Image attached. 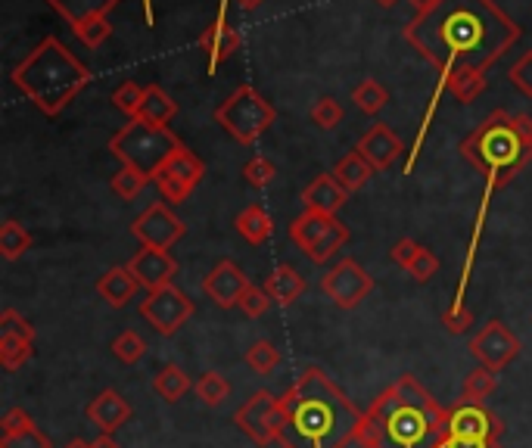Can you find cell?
<instances>
[{
    "label": "cell",
    "mask_w": 532,
    "mask_h": 448,
    "mask_svg": "<svg viewBox=\"0 0 532 448\" xmlns=\"http://www.w3.org/2000/svg\"><path fill=\"white\" fill-rule=\"evenodd\" d=\"M349 200V193L343 190V184L330 175H318L312 184L302 190V206L312 212H324V215H336Z\"/></svg>",
    "instance_id": "cell-20"
},
{
    "label": "cell",
    "mask_w": 532,
    "mask_h": 448,
    "mask_svg": "<svg viewBox=\"0 0 532 448\" xmlns=\"http://www.w3.org/2000/svg\"><path fill=\"white\" fill-rule=\"evenodd\" d=\"M439 271V259L433 256V252L427 246H420V252L414 256V262L408 265V274L417 280V284H427V280Z\"/></svg>",
    "instance_id": "cell-43"
},
{
    "label": "cell",
    "mask_w": 532,
    "mask_h": 448,
    "mask_svg": "<svg viewBox=\"0 0 532 448\" xmlns=\"http://www.w3.org/2000/svg\"><path fill=\"white\" fill-rule=\"evenodd\" d=\"M131 234L150 249H172L187 234V224L165 203H153L150 209H144L134 218Z\"/></svg>",
    "instance_id": "cell-13"
},
{
    "label": "cell",
    "mask_w": 532,
    "mask_h": 448,
    "mask_svg": "<svg viewBox=\"0 0 532 448\" xmlns=\"http://www.w3.org/2000/svg\"><path fill=\"white\" fill-rule=\"evenodd\" d=\"M277 399L274 392L268 389H259L252 392V396L234 411V424L256 442V445H271L277 442L280 445V427H277Z\"/></svg>",
    "instance_id": "cell-10"
},
{
    "label": "cell",
    "mask_w": 532,
    "mask_h": 448,
    "mask_svg": "<svg viewBox=\"0 0 532 448\" xmlns=\"http://www.w3.org/2000/svg\"><path fill=\"white\" fill-rule=\"evenodd\" d=\"M417 252H420V243H414L411 237H402L396 246L389 249V256H392V262H396V265H402V268L408 271V265L414 262V256H417Z\"/></svg>",
    "instance_id": "cell-49"
},
{
    "label": "cell",
    "mask_w": 532,
    "mask_h": 448,
    "mask_svg": "<svg viewBox=\"0 0 532 448\" xmlns=\"http://www.w3.org/2000/svg\"><path fill=\"white\" fill-rule=\"evenodd\" d=\"M47 4L60 13L72 28H78L88 19L109 16V10H116L119 0H47Z\"/></svg>",
    "instance_id": "cell-23"
},
{
    "label": "cell",
    "mask_w": 532,
    "mask_h": 448,
    "mask_svg": "<svg viewBox=\"0 0 532 448\" xmlns=\"http://www.w3.org/2000/svg\"><path fill=\"white\" fill-rule=\"evenodd\" d=\"M268 305H271V296L265 293V287H256L252 284L246 293H243V299H240V312L246 315V318H262L265 312H268Z\"/></svg>",
    "instance_id": "cell-42"
},
{
    "label": "cell",
    "mask_w": 532,
    "mask_h": 448,
    "mask_svg": "<svg viewBox=\"0 0 532 448\" xmlns=\"http://www.w3.org/2000/svg\"><path fill=\"white\" fill-rule=\"evenodd\" d=\"M408 4H411L417 13H427V10H433V7L439 4V0H408Z\"/></svg>",
    "instance_id": "cell-52"
},
{
    "label": "cell",
    "mask_w": 532,
    "mask_h": 448,
    "mask_svg": "<svg viewBox=\"0 0 532 448\" xmlns=\"http://www.w3.org/2000/svg\"><path fill=\"white\" fill-rule=\"evenodd\" d=\"M206 175V165L200 156H193L187 147H181L172 159H168L159 172H156V184L162 190L165 200H172V203H184L187 196L193 193V187L203 181Z\"/></svg>",
    "instance_id": "cell-12"
},
{
    "label": "cell",
    "mask_w": 532,
    "mask_h": 448,
    "mask_svg": "<svg viewBox=\"0 0 532 448\" xmlns=\"http://www.w3.org/2000/svg\"><path fill=\"white\" fill-rule=\"evenodd\" d=\"M312 122H315L318 128H324V131L336 128V125L343 122V106L336 103L333 97H321V100L312 106Z\"/></svg>",
    "instance_id": "cell-41"
},
{
    "label": "cell",
    "mask_w": 532,
    "mask_h": 448,
    "mask_svg": "<svg viewBox=\"0 0 532 448\" xmlns=\"http://www.w3.org/2000/svg\"><path fill=\"white\" fill-rule=\"evenodd\" d=\"M72 32L78 35V41H81L84 47H100V44L112 35V25H109L106 16H100V19H88L84 25L72 28Z\"/></svg>",
    "instance_id": "cell-39"
},
{
    "label": "cell",
    "mask_w": 532,
    "mask_h": 448,
    "mask_svg": "<svg viewBox=\"0 0 532 448\" xmlns=\"http://www.w3.org/2000/svg\"><path fill=\"white\" fill-rule=\"evenodd\" d=\"M442 327L448 330V333H467L470 327H473V312L467 305H455V308H448V312L442 315Z\"/></svg>",
    "instance_id": "cell-47"
},
{
    "label": "cell",
    "mask_w": 532,
    "mask_h": 448,
    "mask_svg": "<svg viewBox=\"0 0 532 448\" xmlns=\"http://www.w3.org/2000/svg\"><path fill=\"white\" fill-rule=\"evenodd\" d=\"M504 433L501 417L486 411L476 402H458L448 411V436H461V439H483V442H498Z\"/></svg>",
    "instance_id": "cell-15"
},
{
    "label": "cell",
    "mask_w": 532,
    "mask_h": 448,
    "mask_svg": "<svg viewBox=\"0 0 532 448\" xmlns=\"http://www.w3.org/2000/svg\"><path fill=\"white\" fill-rule=\"evenodd\" d=\"M28 249H32V234H28L19 221H7L4 228H0V256L7 262H16Z\"/></svg>",
    "instance_id": "cell-31"
},
{
    "label": "cell",
    "mask_w": 532,
    "mask_h": 448,
    "mask_svg": "<svg viewBox=\"0 0 532 448\" xmlns=\"http://www.w3.org/2000/svg\"><path fill=\"white\" fill-rule=\"evenodd\" d=\"M140 290V280L134 277V271L128 265H112L100 280H97V293L100 299H106L112 308H125Z\"/></svg>",
    "instance_id": "cell-21"
},
{
    "label": "cell",
    "mask_w": 532,
    "mask_h": 448,
    "mask_svg": "<svg viewBox=\"0 0 532 448\" xmlns=\"http://www.w3.org/2000/svg\"><path fill=\"white\" fill-rule=\"evenodd\" d=\"M32 358V340H22L13 333H0V364L7 371H19L22 364Z\"/></svg>",
    "instance_id": "cell-33"
},
{
    "label": "cell",
    "mask_w": 532,
    "mask_h": 448,
    "mask_svg": "<svg viewBox=\"0 0 532 448\" xmlns=\"http://www.w3.org/2000/svg\"><path fill=\"white\" fill-rule=\"evenodd\" d=\"M402 150H405V144L392 134L389 125L368 128L355 144V153H361L364 159H368V165L374 168V172H386V168L402 156Z\"/></svg>",
    "instance_id": "cell-18"
},
{
    "label": "cell",
    "mask_w": 532,
    "mask_h": 448,
    "mask_svg": "<svg viewBox=\"0 0 532 448\" xmlns=\"http://www.w3.org/2000/svg\"><path fill=\"white\" fill-rule=\"evenodd\" d=\"M153 389L165 402H181L193 389V383H190V374L184 368H178V364H165V368L153 377Z\"/></svg>",
    "instance_id": "cell-28"
},
{
    "label": "cell",
    "mask_w": 532,
    "mask_h": 448,
    "mask_svg": "<svg viewBox=\"0 0 532 448\" xmlns=\"http://www.w3.org/2000/svg\"><path fill=\"white\" fill-rule=\"evenodd\" d=\"M32 427H35V420H32V414H28L25 408H10V411L4 414V420H0V430H4V436L22 433V430H32Z\"/></svg>",
    "instance_id": "cell-48"
},
{
    "label": "cell",
    "mask_w": 532,
    "mask_h": 448,
    "mask_svg": "<svg viewBox=\"0 0 532 448\" xmlns=\"http://www.w3.org/2000/svg\"><path fill=\"white\" fill-rule=\"evenodd\" d=\"M200 47L209 53L212 66H218V63H224L228 56H234L240 50V35L234 32L231 25L215 22V25H209L206 32L200 35Z\"/></svg>",
    "instance_id": "cell-24"
},
{
    "label": "cell",
    "mask_w": 532,
    "mask_h": 448,
    "mask_svg": "<svg viewBox=\"0 0 532 448\" xmlns=\"http://www.w3.org/2000/svg\"><path fill=\"white\" fill-rule=\"evenodd\" d=\"M175 116H178V103L165 94V88L150 84L147 97H144V106H140V112H137V119H144L150 125H168Z\"/></svg>",
    "instance_id": "cell-26"
},
{
    "label": "cell",
    "mask_w": 532,
    "mask_h": 448,
    "mask_svg": "<svg viewBox=\"0 0 532 448\" xmlns=\"http://www.w3.org/2000/svg\"><path fill=\"white\" fill-rule=\"evenodd\" d=\"M371 175H374V168L368 165V159H364L361 153H349V156H343L340 162H336V168H333V178L343 184L346 193L361 190L364 184L371 181Z\"/></svg>",
    "instance_id": "cell-27"
},
{
    "label": "cell",
    "mask_w": 532,
    "mask_h": 448,
    "mask_svg": "<svg viewBox=\"0 0 532 448\" xmlns=\"http://www.w3.org/2000/svg\"><path fill=\"white\" fill-rule=\"evenodd\" d=\"M190 315H193V302L175 284L153 290L147 293V299H140V318H144L159 336L178 333L190 321Z\"/></svg>",
    "instance_id": "cell-9"
},
{
    "label": "cell",
    "mask_w": 532,
    "mask_h": 448,
    "mask_svg": "<svg viewBox=\"0 0 532 448\" xmlns=\"http://www.w3.org/2000/svg\"><path fill=\"white\" fill-rule=\"evenodd\" d=\"M147 175H140L137 168H128V165H122V172H116L112 175V190H116V196H122V200H134V196L147 187Z\"/></svg>",
    "instance_id": "cell-37"
},
{
    "label": "cell",
    "mask_w": 532,
    "mask_h": 448,
    "mask_svg": "<svg viewBox=\"0 0 532 448\" xmlns=\"http://www.w3.org/2000/svg\"><path fill=\"white\" fill-rule=\"evenodd\" d=\"M0 448H50V439L38 427H32V430L4 436V439H0Z\"/></svg>",
    "instance_id": "cell-44"
},
{
    "label": "cell",
    "mask_w": 532,
    "mask_h": 448,
    "mask_svg": "<svg viewBox=\"0 0 532 448\" xmlns=\"http://www.w3.org/2000/svg\"><path fill=\"white\" fill-rule=\"evenodd\" d=\"M377 4H383V7H392V4H396V0H377Z\"/></svg>",
    "instance_id": "cell-55"
},
{
    "label": "cell",
    "mask_w": 532,
    "mask_h": 448,
    "mask_svg": "<svg viewBox=\"0 0 532 448\" xmlns=\"http://www.w3.org/2000/svg\"><path fill=\"white\" fill-rule=\"evenodd\" d=\"M246 364L256 374H271L277 364H280V352L274 349V343L268 340H256L249 349H246Z\"/></svg>",
    "instance_id": "cell-35"
},
{
    "label": "cell",
    "mask_w": 532,
    "mask_h": 448,
    "mask_svg": "<svg viewBox=\"0 0 532 448\" xmlns=\"http://www.w3.org/2000/svg\"><path fill=\"white\" fill-rule=\"evenodd\" d=\"M265 293L271 296V302L277 305H293L302 293H305V277L293 268V265H277L268 277H265Z\"/></svg>",
    "instance_id": "cell-22"
},
{
    "label": "cell",
    "mask_w": 532,
    "mask_h": 448,
    "mask_svg": "<svg viewBox=\"0 0 532 448\" xmlns=\"http://www.w3.org/2000/svg\"><path fill=\"white\" fill-rule=\"evenodd\" d=\"M470 355L483 364V368L501 374L508 364L520 355V340L508 330V324L501 321H489L480 333L473 336L470 343Z\"/></svg>",
    "instance_id": "cell-14"
},
{
    "label": "cell",
    "mask_w": 532,
    "mask_h": 448,
    "mask_svg": "<svg viewBox=\"0 0 532 448\" xmlns=\"http://www.w3.org/2000/svg\"><path fill=\"white\" fill-rule=\"evenodd\" d=\"M63 448H94V442H88V439H78V436H75V439H69Z\"/></svg>",
    "instance_id": "cell-53"
},
{
    "label": "cell",
    "mask_w": 532,
    "mask_h": 448,
    "mask_svg": "<svg viewBox=\"0 0 532 448\" xmlns=\"http://www.w3.org/2000/svg\"><path fill=\"white\" fill-rule=\"evenodd\" d=\"M445 84L461 103H470L486 91V75L473 69H455L452 75H445Z\"/></svg>",
    "instance_id": "cell-29"
},
{
    "label": "cell",
    "mask_w": 532,
    "mask_h": 448,
    "mask_svg": "<svg viewBox=\"0 0 532 448\" xmlns=\"http://www.w3.org/2000/svg\"><path fill=\"white\" fill-rule=\"evenodd\" d=\"M405 38L442 72H486L520 38V25L492 0H439L405 25Z\"/></svg>",
    "instance_id": "cell-1"
},
{
    "label": "cell",
    "mask_w": 532,
    "mask_h": 448,
    "mask_svg": "<svg viewBox=\"0 0 532 448\" xmlns=\"http://www.w3.org/2000/svg\"><path fill=\"white\" fill-rule=\"evenodd\" d=\"M0 333H13V336H22V340H32L35 343V327L28 324L16 308H7L4 315H0Z\"/></svg>",
    "instance_id": "cell-46"
},
{
    "label": "cell",
    "mask_w": 532,
    "mask_h": 448,
    "mask_svg": "<svg viewBox=\"0 0 532 448\" xmlns=\"http://www.w3.org/2000/svg\"><path fill=\"white\" fill-rule=\"evenodd\" d=\"M249 287H252L249 277H246V274L240 271V265H234L231 259L218 262V265L206 274V280H203L206 296H209L215 305H221V308L240 305V299H243V293H246Z\"/></svg>",
    "instance_id": "cell-17"
},
{
    "label": "cell",
    "mask_w": 532,
    "mask_h": 448,
    "mask_svg": "<svg viewBox=\"0 0 532 448\" xmlns=\"http://www.w3.org/2000/svg\"><path fill=\"white\" fill-rule=\"evenodd\" d=\"M181 147L184 144L168 131V125H150L144 119H131L122 131L109 137V153L147 178H156L159 168Z\"/></svg>",
    "instance_id": "cell-6"
},
{
    "label": "cell",
    "mask_w": 532,
    "mask_h": 448,
    "mask_svg": "<svg viewBox=\"0 0 532 448\" xmlns=\"http://www.w3.org/2000/svg\"><path fill=\"white\" fill-rule=\"evenodd\" d=\"M243 178H246L249 187H268L277 178V168L265 156H256L243 165Z\"/></svg>",
    "instance_id": "cell-40"
},
{
    "label": "cell",
    "mask_w": 532,
    "mask_h": 448,
    "mask_svg": "<svg viewBox=\"0 0 532 448\" xmlns=\"http://www.w3.org/2000/svg\"><path fill=\"white\" fill-rule=\"evenodd\" d=\"M131 405L119 396L116 389H103L91 399L88 405V420L100 430V433H116L119 427H125L131 420Z\"/></svg>",
    "instance_id": "cell-19"
},
{
    "label": "cell",
    "mask_w": 532,
    "mask_h": 448,
    "mask_svg": "<svg viewBox=\"0 0 532 448\" xmlns=\"http://www.w3.org/2000/svg\"><path fill=\"white\" fill-rule=\"evenodd\" d=\"M94 448H119V442L112 439V433H100V436L94 439Z\"/></svg>",
    "instance_id": "cell-51"
},
{
    "label": "cell",
    "mask_w": 532,
    "mask_h": 448,
    "mask_svg": "<svg viewBox=\"0 0 532 448\" xmlns=\"http://www.w3.org/2000/svg\"><path fill=\"white\" fill-rule=\"evenodd\" d=\"M277 112L274 106L252 88V84H240V88L215 109V122L228 131L237 144H256V140L274 125Z\"/></svg>",
    "instance_id": "cell-7"
},
{
    "label": "cell",
    "mask_w": 532,
    "mask_h": 448,
    "mask_svg": "<svg viewBox=\"0 0 532 448\" xmlns=\"http://www.w3.org/2000/svg\"><path fill=\"white\" fill-rule=\"evenodd\" d=\"M277 420L280 445L287 430H293L312 448H343L358 436L361 411L321 371L312 368L277 399Z\"/></svg>",
    "instance_id": "cell-3"
},
{
    "label": "cell",
    "mask_w": 532,
    "mask_h": 448,
    "mask_svg": "<svg viewBox=\"0 0 532 448\" xmlns=\"http://www.w3.org/2000/svg\"><path fill=\"white\" fill-rule=\"evenodd\" d=\"M374 290V277L364 271L355 259H340L324 277H321V293L340 308H355L364 302Z\"/></svg>",
    "instance_id": "cell-11"
},
{
    "label": "cell",
    "mask_w": 532,
    "mask_h": 448,
    "mask_svg": "<svg viewBox=\"0 0 532 448\" xmlns=\"http://www.w3.org/2000/svg\"><path fill=\"white\" fill-rule=\"evenodd\" d=\"M128 268L134 271V277L140 280V287H144L147 293L168 287L175 280V274H178V262L172 259V252H168V249H150V246L140 249L137 256L128 262Z\"/></svg>",
    "instance_id": "cell-16"
},
{
    "label": "cell",
    "mask_w": 532,
    "mask_h": 448,
    "mask_svg": "<svg viewBox=\"0 0 532 448\" xmlns=\"http://www.w3.org/2000/svg\"><path fill=\"white\" fill-rule=\"evenodd\" d=\"M237 234L249 243V246H262L271 240L274 234V221L262 206H249L237 215Z\"/></svg>",
    "instance_id": "cell-25"
},
{
    "label": "cell",
    "mask_w": 532,
    "mask_h": 448,
    "mask_svg": "<svg viewBox=\"0 0 532 448\" xmlns=\"http://www.w3.org/2000/svg\"><path fill=\"white\" fill-rule=\"evenodd\" d=\"M352 100L358 103V109L361 112H368V116H374V112H380L386 103H389V94H386V88L380 81H374V78H364L358 88L352 91Z\"/></svg>",
    "instance_id": "cell-34"
},
{
    "label": "cell",
    "mask_w": 532,
    "mask_h": 448,
    "mask_svg": "<svg viewBox=\"0 0 532 448\" xmlns=\"http://www.w3.org/2000/svg\"><path fill=\"white\" fill-rule=\"evenodd\" d=\"M193 392H196V399H200L203 405L218 408L221 402H228V399H231V383L224 380L218 371H209V374L200 377V383L193 386Z\"/></svg>",
    "instance_id": "cell-32"
},
{
    "label": "cell",
    "mask_w": 532,
    "mask_h": 448,
    "mask_svg": "<svg viewBox=\"0 0 532 448\" xmlns=\"http://www.w3.org/2000/svg\"><path fill=\"white\" fill-rule=\"evenodd\" d=\"M495 383H498V377H495V371H489V368H473L467 377H464V386H461V402H476V405H483L492 392H495Z\"/></svg>",
    "instance_id": "cell-30"
},
{
    "label": "cell",
    "mask_w": 532,
    "mask_h": 448,
    "mask_svg": "<svg viewBox=\"0 0 532 448\" xmlns=\"http://www.w3.org/2000/svg\"><path fill=\"white\" fill-rule=\"evenodd\" d=\"M461 156L480 168L492 187H508L532 162V119L514 112H492L464 144Z\"/></svg>",
    "instance_id": "cell-5"
},
{
    "label": "cell",
    "mask_w": 532,
    "mask_h": 448,
    "mask_svg": "<svg viewBox=\"0 0 532 448\" xmlns=\"http://www.w3.org/2000/svg\"><path fill=\"white\" fill-rule=\"evenodd\" d=\"M287 448H293V445H287Z\"/></svg>",
    "instance_id": "cell-56"
},
{
    "label": "cell",
    "mask_w": 532,
    "mask_h": 448,
    "mask_svg": "<svg viewBox=\"0 0 532 448\" xmlns=\"http://www.w3.org/2000/svg\"><path fill=\"white\" fill-rule=\"evenodd\" d=\"M237 4L243 7V10H256V7H262L265 0H237Z\"/></svg>",
    "instance_id": "cell-54"
},
{
    "label": "cell",
    "mask_w": 532,
    "mask_h": 448,
    "mask_svg": "<svg viewBox=\"0 0 532 448\" xmlns=\"http://www.w3.org/2000/svg\"><path fill=\"white\" fill-rule=\"evenodd\" d=\"M448 436V411L411 374L386 386L361 414L355 442L364 448H439Z\"/></svg>",
    "instance_id": "cell-2"
},
{
    "label": "cell",
    "mask_w": 532,
    "mask_h": 448,
    "mask_svg": "<svg viewBox=\"0 0 532 448\" xmlns=\"http://www.w3.org/2000/svg\"><path fill=\"white\" fill-rule=\"evenodd\" d=\"M511 81H514V88L523 94V97H532V50H526L520 60L511 66Z\"/></svg>",
    "instance_id": "cell-45"
},
{
    "label": "cell",
    "mask_w": 532,
    "mask_h": 448,
    "mask_svg": "<svg viewBox=\"0 0 532 448\" xmlns=\"http://www.w3.org/2000/svg\"><path fill=\"white\" fill-rule=\"evenodd\" d=\"M290 240L305 252L308 259L321 265V262L333 259L336 252L349 243V228L336 215L305 209L290 224Z\"/></svg>",
    "instance_id": "cell-8"
},
{
    "label": "cell",
    "mask_w": 532,
    "mask_h": 448,
    "mask_svg": "<svg viewBox=\"0 0 532 448\" xmlns=\"http://www.w3.org/2000/svg\"><path fill=\"white\" fill-rule=\"evenodd\" d=\"M112 355H116L122 364H137L140 358L147 355V343L144 336L134 333V330H125L116 336V343H112Z\"/></svg>",
    "instance_id": "cell-36"
},
{
    "label": "cell",
    "mask_w": 532,
    "mask_h": 448,
    "mask_svg": "<svg viewBox=\"0 0 532 448\" xmlns=\"http://www.w3.org/2000/svg\"><path fill=\"white\" fill-rule=\"evenodd\" d=\"M144 97H147V88H140L137 81H125L122 88L112 94V103H116V109H122L125 116L137 119L140 106H144Z\"/></svg>",
    "instance_id": "cell-38"
},
{
    "label": "cell",
    "mask_w": 532,
    "mask_h": 448,
    "mask_svg": "<svg viewBox=\"0 0 532 448\" xmlns=\"http://www.w3.org/2000/svg\"><path fill=\"white\" fill-rule=\"evenodd\" d=\"M439 448H498V442H483V439H461V436H445Z\"/></svg>",
    "instance_id": "cell-50"
},
{
    "label": "cell",
    "mask_w": 532,
    "mask_h": 448,
    "mask_svg": "<svg viewBox=\"0 0 532 448\" xmlns=\"http://www.w3.org/2000/svg\"><path fill=\"white\" fill-rule=\"evenodd\" d=\"M13 84L44 116H60L91 84V69L60 38H44L13 69Z\"/></svg>",
    "instance_id": "cell-4"
}]
</instances>
